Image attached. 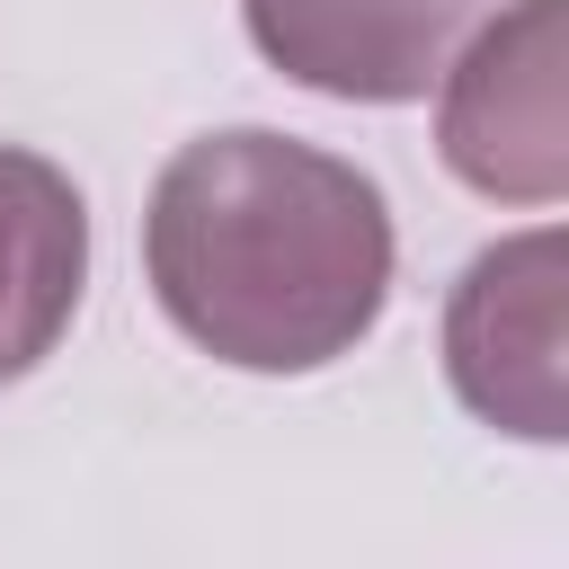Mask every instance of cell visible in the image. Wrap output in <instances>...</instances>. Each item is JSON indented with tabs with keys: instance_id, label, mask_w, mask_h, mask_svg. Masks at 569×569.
<instances>
[{
	"instance_id": "1",
	"label": "cell",
	"mask_w": 569,
	"mask_h": 569,
	"mask_svg": "<svg viewBox=\"0 0 569 569\" xmlns=\"http://www.w3.org/2000/svg\"><path fill=\"white\" fill-rule=\"evenodd\" d=\"M142 276L213 365L320 373L356 356L391 302V204L320 142L267 124L196 133L151 178Z\"/></svg>"
},
{
	"instance_id": "2",
	"label": "cell",
	"mask_w": 569,
	"mask_h": 569,
	"mask_svg": "<svg viewBox=\"0 0 569 569\" xmlns=\"http://www.w3.org/2000/svg\"><path fill=\"white\" fill-rule=\"evenodd\" d=\"M436 151L471 196H569V0H498L436 71Z\"/></svg>"
},
{
	"instance_id": "3",
	"label": "cell",
	"mask_w": 569,
	"mask_h": 569,
	"mask_svg": "<svg viewBox=\"0 0 569 569\" xmlns=\"http://www.w3.org/2000/svg\"><path fill=\"white\" fill-rule=\"evenodd\" d=\"M445 382L498 436H525V445L569 436V240H560V222L489 240L453 276Z\"/></svg>"
},
{
	"instance_id": "4",
	"label": "cell",
	"mask_w": 569,
	"mask_h": 569,
	"mask_svg": "<svg viewBox=\"0 0 569 569\" xmlns=\"http://www.w3.org/2000/svg\"><path fill=\"white\" fill-rule=\"evenodd\" d=\"M498 0H240L249 44L320 98L409 107Z\"/></svg>"
},
{
	"instance_id": "5",
	"label": "cell",
	"mask_w": 569,
	"mask_h": 569,
	"mask_svg": "<svg viewBox=\"0 0 569 569\" xmlns=\"http://www.w3.org/2000/svg\"><path fill=\"white\" fill-rule=\"evenodd\" d=\"M89 284V204L62 160L0 142V382L36 373Z\"/></svg>"
}]
</instances>
